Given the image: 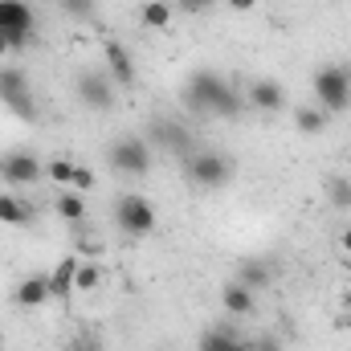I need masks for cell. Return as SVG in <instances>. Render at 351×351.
I'll list each match as a JSON object with an SVG mask.
<instances>
[{"label":"cell","mask_w":351,"mask_h":351,"mask_svg":"<svg viewBox=\"0 0 351 351\" xmlns=\"http://www.w3.org/2000/svg\"><path fill=\"white\" fill-rule=\"evenodd\" d=\"M200 351H254V339H237L229 327H217V331H204Z\"/></svg>","instance_id":"16"},{"label":"cell","mask_w":351,"mask_h":351,"mask_svg":"<svg viewBox=\"0 0 351 351\" xmlns=\"http://www.w3.org/2000/svg\"><path fill=\"white\" fill-rule=\"evenodd\" d=\"M53 213H58L66 225H82V221H86V200H82V192H74V188L62 192V196L53 200Z\"/></svg>","instance_id":"18"},{"label":"cell","mask_w":351,"mask_h":351,"mask_svg":"<svg viewBox=\"0 0 351 351\" xmlns=\"http://www.w3.org/2000/svg\"><path fill=\"white\" fill-rule=\"evenodd\" d=\"M66 4V12H74V16H90L94 12V0H62Z\"/></svg>","instance_id":"27"},{"label":"cell","mask_w":351,"mask_h":351,"mask_svg":"<svg viewBox=\"0 0 351 351\" xmlns=\"http://www.w3.org/2000/svg\"><path fill=\"white\" fill-rule=\"evenodd\" d=\"M70 188H74V192H90V188H94V172L78 164V168H74V184H70Z\"/></svg>","instance_id":"25"},{"label":"cell","mask_w":351,"mask_h":351,"mask_svg":"<svg viewBox=\"0 0 351 351\" xmlns=\"http://www.w3.org/2000/svg\"><path fill=\"white\" fill-rule=\"evenodd\" d=\"M254 351H282V348H278L274 335H262V339H254Z\"/></svg>","instance_id":"29"},{"label":"cell","mask_w":351,"mask_h":351,"mask_svg":"<svg viewBox=\"0 0 351 351\" xmlns=\"http://www.w3.org/2000/svg\"><path fill=\"white\" fill-rule=\"evenodd\" d=\"M74 274H78V258H62L58 262V269L49 274L53 298H74Z\"/></svg>","instance_id":"19"},{"label":"cell","mask_w":351,"mask_h":351,"mask_svg":"<svg viewBox=\"0 0 351 351\" xmlns=\"http://www.w3.org/2000/svg\"><path fill=\"white\" fill-rule=\"evenodd\" d=\"M315 98L327 114H343L351 106V70L348 66H323L315 70Z\"/></svg>","instance_id":"2"},{"label":"cell","mask_w":351,"mask_h":351,"mask_svg":"<svg viewBox=\"0 0 351 351\" xmlns=\"http://www.w3.org/2000/svg\"><path fill=\"white\" fill-rule=\"evenodd\" d=\"M184 172L196 188H225L233 180V164L221 152H196V156H188Z\"/></svg>","instance_id":"3"},{"label":"cell","mask_w":351,"mask_h":351,"mask_svg":"<svg viewBox=\"0 0 351 351\" xmlns=\"http://www.w3.org/2000/svg\"><path fill=\"white\" fill-rule=\"evenodd\" d=\"M147 143H160L164 152H172V156H188V131L176 123V119H160V123H152V135H147Z\"/></svg>","instance_id":"10"},{"label":"cell","mask_w":351,"mask_h":351,"mask_svg":"<svg viewBox=\"0 0 351 351\" xmlns=\"http://www.w3.org/2000/svg\"><path fill=\"white\" fill-rule=\"evenodd\" d=\"M327 200L335 208H351V176H331L327 180Z\"/></svg>","instance_id":"23"},{"label":"cell","mask_w":351,"mask_h":351,"mask_svg":"<svg viewBox=\"0 0 351 351\" xmlns=\"http://www.w3.org/2000/svg\"><path fill=\"white\" fill-rule=\"evenodd\" d=\"M339 250L351 258V229H343V233H339Z\"/></svg>","instance_id":"31"},{"label":"cell","mask_w":351,"mask_h":351,"mask_svg":"<svg viewBox=\"0 0 351 351\" xmlns=\"http://www.w3.org/2000/svg\"><path fill=\"white\" fill-rule=\"evenodd\" d=\"M102 286V265L98 262H78V274H74V294H94Z\"/></svg>","instance_id":"21"},{"label":"cell","mask_w":351,"mask_h":351,"mask_svg":"<svg viewBox=\"0 0 351 351\" xmlns=\"http://www.w3.org/2000/svg\"><path fill=\"white\" fill-rule=\"evenodd\" d=\"M225 4H229L233 12H254V8H258V0H225Z\"/></svg>","instance_id":"30"},{"label":"cell","mask_w":351,"mask_h":351,"mask_svg":"<svg viewBox=\"0 0 351 351\" xmlns=\"http://www.w3.org/2000/svg\"><path fill=\"white\" fill-rule=\"evenodd\" d=\"M66 351H102L98 348V339H90V335H78V339H70V348Z\"/></svg>","instance_id":"28"},{"label":"cell","mask_w":351,"mask_h":351,"mask_svg":"<svg viewBox=\"0 0 351 351\" xmlns=\"http://www.w3.org/2000/svg\"><path fill=\"white\" fill-rule=\"evenodd\" d=\"M250 102H254V110L274 114V110H282V106H286V94H282V86H278V82L262 78V82H254V86H250Z\"/></svg>","instance_id":"13"},{"label":"cell","mask_w":351,"mask_h":351,"mask_svg":"<svg viewBox=\"0 0 351 351\" xmlns=\"http://www.w3.org/2000/svg\"><path fill=\"white\" fill-rule=\"evenodd\" d=\"M221 306H225L229 315H250V311H254V290L233 278V282L221 290Z\"/></svg>","instance_id":"15"},{"label":"cell","mask_w":351,"mask_h":351,"mask_svg":"<svg viewBox=\"0 0 351 351\" xmlns=\"http://www.w3.org/2000/svg\"><path fill=\"white\" fill-rule=\"evenodd\" d=\"M78 98L94 106V110H106L114 102V86H110V74H98V70H86L78 78Z\"/></svg>","instance_id":"9"},{"label":"cell","mask_w":351,"mask_h":351,"mask_svg":"<svg viewBox=\"0 0 351 351\" xmlns=\"http://www.w3.org/2000/svg\"><path fill=\"white\" fill-rule=\"evenodd\" d=\"M74 168H78V164H70V160H49V164H45V180H53V184H74Z\"/></svg>","instance_id":"24"},{"label":"cell","mask_w":351,"mask_h":351,"mask_svg":"<svg viewBox=\"0 0 351 351\" xmlns=\"http://www.w3.org/2000/svg\"><path fill=\"white\" fill-rule=\"evenodd\" d=\"M102 58H106V70H110V78H114L119 86H131V82H135V62H131V53H127L119 41H106Z\"/></svg>","instance_id":"12"},{"label":"cell","mask_w":351,"mask_h":351,"mask_svg":"<svg viewBox=\"0 0 351 351\" xmlns=\"http://www.w3.org/2000/svg\"><path fill=\"white\" fill-rule=\"evenodd\" d=\"M110 168H119L123 176H143L152 168V143L147 139H119L110 147Z\"/></svg>","instance_id":"7"},{"label":"cell","mask_w":351,"mask_h":351,"mask_svg":"<svg viewBox=\"0 0 351 351\" xmlns=\"http://www.w3.org/2000/svg\"><path fill=\"white\" fill-rule=\"evenodd\" d=\"M213 4H217V0H176L180 12H196V16H200V12H213Z\"/></svg>","instance_id":"26"},{"label":"cell","mask_w":351,"mask_h":351,"mask_svg":"<svg viewBox=\"0 0 351 351\" xmlns=\"http://www.w3.org/2000/svg\"><path fill=\"white\" fill-rule=\"evenodd\" d=\"M114 225L127 233V237H147L156 229V208L147 196H123L114 204Z\"/></svg>","instance_id":"4"},{"label":"cell","mask_w":351,"mask_h":351,"mask_svg":"<svg viewBox=\"0 0 351 351\" xmlns=\"http://www.w3.org/2000/svg\"><path fill=\"white\" fill-rule=\"evenodd\" d=\"M53 298V286H49V274H29L21 286H16V306L25 311H37Z\"/></svg>","instance_id":"11"},{"label":"cell","mask_w":351,"mask_h":351,"mask_svg":"<svg viewBox=\"0 0 351 351\" xmlns=\"http://www.w3.org/2000/svg\"><path fill=\"white\" fill-rule=\"evenodd\" d=\"M0 33L8 37L12 49H25V41L33 33V8L25 0H0Z\"/></svg>","instance_id":"5"},{"label":"cell","mask_w":351,"mask_h":351,"mask_svg":"<svg viewBox=\"0 0 351 351\" xmlns=\"http://www.w3.org/2000/svg\"><path fill=\"white\" fill-rule=\"evenodd\" d=\"M139 12H143V25H147V29H168V25H172L176 4H168V0H147Z\"/></svg>","instance_id":"20"},{"label":"cell","mask_w":351,"mask_h":351,"mask_svg":"<svg viewBox=\"0 0 351 351\" xmlns=\"http://www.w3.org/2000/svg\"><path fill=\"white\" fill-rule=\"evenodd\" d=\"M29 221H33V204L21 200V196H12V192H0V225L21 229V225H29Z\"/></svg>","instance_id":"14"},{"label":"cell","mask_w":351,"mask_h":351,"mask_svg":"<svg viewBox=\"0 0 351 351\" xmlns=\"http://www.w3.org/2000/svg\"><path fill=\"white\" fill-rule=\"evenodd\" d=\"M8 53H12V45H8V37L0 33V58H8Z\"/></svg>","instance_id":"32"},{"label":"cell","mask_w":351,"mask_h":351,"mask_svg":"<svg viewBox=\"0 0 351 351\" xmlns=\"http://www.w3.org/2000/svg\"><path fill=\"white\" fill-rule=\"evenodd\" d=\"M237 282H245L250 290H262L274 282V265L265 262V258H250V262L237 265Z\"/></svg>","instance_id":"17"},{"label":"cell","mask_w":351,"mask_h":351,"mask_svg":"<svg viewBox=\"0 0 351 351\" xmlns=\"http://www.w3.org/2000/svg\"><path fill=\"white\" fill-rule=\"evenodd\" d=\"M0 102L16 114V119H33V90H29V78L21 70H0Z\"/></svg>","instance_id":"6"},{"label":"cell","mask_w":351,"mask_h":351,"mask_svg":"<svg viewBox=\"0 0 351 351\" xmlns=\"http://www.w3.org/2000/svg\"><path fill=\"white\" fill-rule=\"evenodd\" d=\"M294 127H298L302 135H319V131H327V110L302 106V110H294Z\"/></svg>","instance_id":"22"},{"label":"cell","mask_w":351,"mask_h":351,"mask_svg":"<svg viewBox=\"0 0 351 351\" xmlns=\"http://www.w3.org/2000/svg\"><path fill=\"white\" fill-rule=\"evenodd\" d=\"M184 102L200 114H221V119H237L241 114V94L229 86L221 74H192L188 78V90H184Z\"/></svg>","instance_id":"1"},{"label":"cell","mask_w":351,"mask_h":351,"mask_svg":"<svg viewBox=\"0 0 351 351\" xmlns=\"http://www.w3.org/2000/svg\"><path fill=\"white\" fill-rule=\"evenodd\" d=\"M0 176L12 184V188H25V184H37L45 168H41V160L37 156H29V152H8L4 160H0Z\"/></svg>","instance_id":"8"}]
</instances>
